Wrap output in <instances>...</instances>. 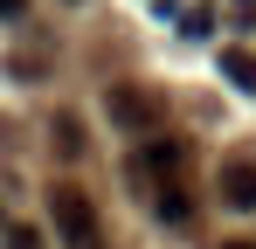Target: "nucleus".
<instances>
[{"label": "nucleus", "mask_w": 256, "mask_h": 249, "mask_svg": "<svg viewBox=\"0 0 256 249\" xmlns=\"http://www.w3.org/2000/svg\"><path fill=\"white\" fill-rule=\"evenodd\" d=\"M56 138H62V152H70V160L84 152V132H76V118H56Z\"/></svg>", "instance_id": "obj_8"}, {"label": "nucleus", "mask_w": 256, "mask_h": 249, "mask_svg": "<svg viewBox=\"0 0 256 249\" xmlns=\"http://www.w3.org/2000/svg\"><path fill=\"white\" fill-rule=\"evenodd\" d=\"M48 214H56V236L70 249H97V208H90L84 187H56L48 194Z\"/></svg>", "instance_id": "obj_1"}, {"label": "nucleus", "mask_w": 256, "mask_h": 249, "mask_svg": "<svg viewBox=\"0 0 256 249\" xmlns=\"http://www.w3.org/2000/svg\"><path fill=\"white\" fill-rule=\"evenodd\" d=\"M222 76L236 83L242 97H256V56L242 48V42H228V48H222Z\"/></svg>", "instance_id": "obj_4"}, {"label": "nucleus", "mask_w": 256, "mask_h": 249, "mask_svg": "<svg viewBox=\"0 0 256 249\" xmlns=\"http://www.w3.org/2000/svg\"><path fill=\"white\" fill-rule=\"evenodd\" d=\"M222 208H236V214H250V208H256V166H250V160L222 166Z\"/></svg>", "instance_id": "obj_3"}, {"label": "nucleus", "mask_w": 256, "mask_h": 249, "mask_svg": "<svg viewBox=\"0 0 256 249\" xmlns=\"http://www.w3.org/2000/svg\"><path fill=\"white\" fill-rule=\"evenodd\" d=\"M104 111H111V124H125V132H152L160 124V97L138 90V83H111L104 90Z\"/></svg>", "instance_id": "obj_2"}, {"label": "nucleus", "mask_w": 256, "mask_h": 249, "mask_svg": "<svg viewBox=\"0 0 256 249\" xmlns=\"http://www.w3.org/2000/svg\"><path fill=\"white\" fill-rule=\"evenodd\" d=\"M180 28H187V35H214V7H208V0L180 7Z\"/></svg>", "instance_id": "obj_7"}, {"label": "nucleus", "mask_w": 256, "mask_h": 249, "mask_svg": "<svg viewBox=\"0 0 256 249\" xmlns=\"http://www.w3.org/2000/svg\"><path fill=\"white\" fill-rule=\"evenodd\" d=\"M138 166H146V173H166V180H180V166H187V146H180V138H152Z\"/></svg>", "instance_id": "obj_5"}, {"label": "nucleus", "mask_w": 256, "mask_h": 249, "mask_svg": "<svg viewBox=\"0 0 256 249\" xmlns=\"http://www.w3.org/2000/svg\"><path fill=\"white\" fill-rule=\"evenodd\" d=\"M7 249H48L42 228H7Z\"/></svg>", "instance_id": "obj_9"}, {"label": "nucleus", "mask_w": 256, "mask_h": 249, "mask_svg": "<svg viewBox=\"0 0 256 249\" xmlns=\"http://www.w3.org/2000/svg\"><path fill=\"white\" fill-rule=\"evenodd\" d=\"M228 21L236 28H256V0H228Z\"/></svg>", "instance_id": "obj_10"}, {"label": "nucleus", "mask_w": 256, "mask_h": 249, "mask_svg": "<svg viewBox=\"0 0 256 249\" xmlns=\"http://www.w3.org/2000/svg\"><path fill=\"white\" fill-rule=\"evenodd\" d=\"M222 249H250V242H222Z\"/></svg>", "instance_id": "obj_12"}, {"label": "nucleus", "mask_w": 256, "mask_h": 249, "mask_svg": "<svg viewBox=\"0 0 256 249\" xmlns=\"http://www.w3.org/2000/svg\"><path fill=\"white\" fill-rule=\"evenodd\" d=\"M0 228H7V222H0Z\"/></svg>", "instance_id": "obj_13"}, {"label": "nucleus", "mask_w": 256, "mask_h": 249, "mask_svg": "<svg viewBox=\"0 0 256 249\" xmlns=\"http://www.w3.org/2000/svg\"><path fill=\"white\" fill-rule=\"evenodd\" d=\"M28 14V0H0V21H21Z\"/></svg>", "instance_id": "obj_11"}, {"label": "nucleus", "mask_w": 256, "mask_h": 249, "mask_svg": "<svg viewBox=\"0 0 256 249\" xmlns=\"http://www.w3.org/2000/svg\"><path fill=\"white\" fill-rule=\"evenodd\" d=\"M160 222H166V228H187V222H194V194H187L180 180L160 187Z\"/></svg>", "instance_id": "obj_6"}]
</instances>
